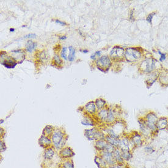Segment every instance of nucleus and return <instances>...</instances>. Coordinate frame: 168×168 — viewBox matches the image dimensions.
<instances>
[{"label":"nucleus","instance_id":"22","mask_svg":"<svg viewBox=\"0 0 168 168\" xmlns=\"http://www.w3.org/2000/svg\"><path fill=\"white\" fill-rule=\"evenodd\" d=\"M57 168H75L74 163L72 159L61 160L57 166Z\"/></svg>","mask_w":168,"mask_h":168},{"label":"nucleus","instance_id":"13","mask_svg":"<svg viewBox=\"0 0 168 168\" xmlns=\"http://www.w3.org/2000/svg\"><path fill=\"white\" fill-rule=\"evenodd\" d=\"M110 57L115 61H119L125 56V50L120 47H114L110 52Z\"/></svg>","mask_w":168,"mask_h":168},{"label":"nucleus","instance_id":"28","mask_svg":"<svg viewBox=\"0 0 168 168\" xmlns=\"http://www.w3.org/2000/svg\"><path fill=\"white\" fill-rule=\"evenodd\" d=\"M159 81L164 85H168V71L163 70L162 71L160 74H159Z\"/></svg>","mask_w":168,"mask_h":168},{"label":"nucleus","instance_id":"30","mask_svg":"<svg viewBox=\"0 0 168 168\" xmlns=\"http://www.w3.org/2000/svg\"><path fill=\"white\" fill-rule=\"evenodd\" d=\"M37 47V43L32 40H28L26 44V50L28 52L31 53L33 50H34Z\"/></svg>","mask_w":168,"mask_h":168},{"label":"nucleus","instance_id":"17","mask_svg":"<svg viewBox=\"0 0 168 168\" xmlns=\"http://www.w3.org/2000/svg\"><path fill=\"white\" fill-rule=\"evenodd\" d=\"M84 110L87 114L89 115H95L98 111L95 102H93V101H91V102L86 103Z\"/></svg>","mask_w":168,"mask_h":168},{"label":"nucleus","instance_id":"14","mask_svg":"<svg viewBox=\"0 0 168 168\" xmlns=\"http://www.w3.org/2000/svg\"><path fill=\"white\" fill-rule=\"evenodd\" d=\"M97 154L99 155L104 159V161L106 163L108 166H113V165L117 164L113 157V152H108V151L104 150V151H102V152L97 153Z\"/></svg>","mask_w":168,"mask_h":168},{"label":"nucleus","instance_id":"23","mask_svg":"<svg viewBox=\"0 0 168 168\" xmlns=\"http://www.w3.org/2000/svg\"><path fill=\"white\" fill-rule=\"evenodd\" d=\"M94 162L98 168H107L108 167L104 159L98 154L94 157Z\"/></svg>","mask_w":168,"mask_h":168},{"label":"nucleus","instance_id":"41","mask_svg":"<svg viewBox=\"0 0 168 168\" xmlns=\"http://www.w3.org/2000/svg\"><path fill=\"white\" fill-rule=\"evenodd\" d=\"M101 54V52L100 51H98V52H96L93 55H92L90 56V58L92 59V60H95V58L97 56H100Z\"/></svg>","mask_w":168,"mask_h":168},{"label":"nucleus","instance_id":"19","mask_svg":"<svg viewBox=\"0 0 168 168\" xmlns=\"http://www.w3.org/2000/svg\"><path fill=\"white\" fill-rule=\"evenodd\" d=\"M113 157L117 164H124L126 163L122 157V152L119 148H115L113 152Z\"/></svg>","mask_w":168,"mask_h":168},{"label":"nucleus","instance_id":"12","mask_svg":"<svg viewBox=\"0 0 168 168\" xmlns=\"http://www.w3.org/2000/svg\"><path fill=\"white\" fill-rule=\"evenodd\" d=\"M138 123L139 126L140 133L145 139L149 138L151 136L153 135L152 131H151L150 129L147 127V125H146L144 119H138Z\"/></svg>","mask_w":168,"mask_h":168},{"label":"nucleus","instance_id":"25","mask_svg":"<svg viewBox=\"0 0 168 168\" xmlns=\"http://www.w3.org/2000/svg\"><path fill=\"white\" fill-rule=\"evenodd\" d=\"M55 130V128L53 127V126L47 125L44 127L42 131V134L44 136L51 138Z\"/></svg>","mask_w":168,"mask_h":168},{"label":"nucleus","instance_id":"4","mask_svg":"<svg viewBox=\"0 0 168 168\" xmlns=\"http://www.w3.org/2000/svg\"><path fill=\"white\" fill-rule=\"evenodd\" d=\"M144 119L146 122V125H147V127L152 131L153 134H155L158 131L156 127V123L158 118L155 113L152 111L148 113L145 116Z\"/></svg>","mask_w":168,"mask_h":168},{"label":"nucleus","instance_id":"32","mask_svg":"<svg viewBox=\"0 0 168 168\" xmlns=\"http://www.w3.org/2000/svg\"><path fill=\"white\" fill-rule=\"evenodd\" d=\"M144 151L147 155H152L155 152V150L152 146H146L144 147Z\"/></svg>","mask_w":168,"mask_h":168},{"label":"nucleus","instance_id":"20","mask_svg":"<svg viewBox=\"0 0 168 168\" xmlns=\"http://www.w3.org/2000/svg\"><path fill=\"white\" fill-rule=\"evenodd\" d=\"M1 64L4 67L9 69L14 68V67L17 65V63L11 57H7V60L6 59H1Z\"/></svg>","mask_w":168,"mask_h":168},{"label":"nucleus","instance_id":"16","mask_svg":"<svg viewBox=\"0 0 168 168\" xmlns=\"http://www.w3.org/2000/svg\"><path fill=\"white\" fill-rule=\"evenodd\" d=\"M11 57L17 62V61H19V63L23 62L24 60V53L23 52V50H12L11 52Z\"/></svg>","mask_w":168,"mask_h":168},{"label":"nucleus","instance_id":"39","mask_svg":"<svg viewBox=\"0 0 168 168\" xmlns=\"http://www.w3.org/2000/svg\"><path fill=\"white\" fill-rule=\"evenodd\" d=\"M155 14V13L150 14L147 16V19H146L147 22H148L150 23H152V19H153V17H154V16Z\"/></svg>","mask_w":168,"mask_h":168},{"label":"nucleus","instance_id":"1","mask_svg":"<svg viewBox=\"0 0 168 168\" xmlns=\"http://www.w3.org/2000/svg\"><path fill=\"white\" fill-rule=\"evenodd\" d=\"M42 157V162L40 165L42 168H55L53 167L55 163L59 164L61 161L57 152L53 147L44 149Z\"/></svg>","mask_w":168,"mask_h":168},{"label":"nucleus","instance_id":"18","mask_svg":"<svg viewBox=\"0 0 168 168\" xmlns=\"http://www.w3.org/2000/svg\"><path fill=\"white\" fill-rule=\"evenodd\" d=\"M168 124V119L167 117H162L159 118L157 122L156 127L158 131L163 130L167 129Z\"/></svg>","mask_w":168,"mask_h":168},{"label":"nucleus","instance_id":"7","mask_svg":"<svg viewBox=\"0 0 168 168\" xmlns=\"http://www.w3.org/2000/svg\"><path fill=\"white\" fill-rule=\"evenodd\" d=\"M96 65L100 70L108 71L111 65V61L108 56H103L98 59Z\"/></svg>","mask_w":168,"mask_h":168},{"label":"nucleus","instance_id":"5","mask_svg":"<svg viewBox=\"0 0 168 168\" xmlns=\"http://www.w3.org/2000/svg\"><path fill=\"white\" fill-rule=\"evenodd\" d=\"M94 146L97 153L104 150L108 151V152H113L115 149V147H114L110 144H109L105 139H99L95 141Z\"/></svg>","mask_w":168,"mask_h":168},{"label":"nucleus","instance_id":"24","mask_svg":"<svg viewBox=\"0 0 168 168\" xmlns=\"http://www.w3.org/2000/svg\"><path fill=\"white\" fill-rule=\"evenodd\" d=\"M105 139L106 141V142L109 144L111 145L115 148H118L119 145V142H120V139H117L114 138H112L110 136L106 134Z\"/></svg>","mask_w":168,"mask_h":168},{"label":"nucleus","instance_id":"27","mask_svg":"<svg viewBox=\"0 0 168 168\" xmlns=\"http://www.w3.org/2000/svg\"><path fill=\"white\" fill-rule=\"evenodd\" d=\"M95 103L97 107V109L98 111H100L103 110V109L106 108V101L103 99V98H97L96 99V100L95 101Z\"/></svg>","mask_w":168,"mask_h":168},{"label":"nucleus","instance_id":"2","mask_svg":"<svg viewBox=\"0 0 168 168\" xmlns=\"http://www.w3.org/2000/svg\"><path fill=\"white\" fill-rule=\"evenodd\" d=\"M53 147L58 152L65 146L68 139V136L66 132L62 128H55V130L51 137Z\"/></svg>","mask_w":168,"mask_h":168},{"label":"nucleus","instance_id":"31","mask_svg":"<svg viewBox=\"0 0 168 168\" xmlns=\"http://www.w3.org/2000/svg\"><path fill=\"white\" fill-rule=\"evenodd\" d=\"M106 132H107V134H106L107 135L110 136H111L112 138H117V139H120L121 137L119 135V134L116 133L113 129H111V128L108 129L107 130H106Z\"/></svg>","mask_w":168,"mask_h":168},{"label":"nucleus","instance_id":"11","mask_svg":"<svg viewBox=\"0 0 168 168\" xmlns=\"http://www.w3.org/2000/svg\"><path fill=\"white\" fill-rule=\"evenodd\" d=\"M156 61L153 58H147L142 62L140 69L144 72L150 73L155 69Z\"/></svg>","mask_w":168,"mask_h":168},{"label":"nucleus","instance_id":"8","mask_svg":"<svg viewBox=\"0 0 168 168\" xmlns=\"http://www.w3.org/2000/svg\"><path fill=\"white\" fill-rule=\"evenodd\" d=\"M118 148L122 152H123V151H133V150L135 149L130 141L129 136H127L121 137Z\"/></svg>","mask_w":168,"mask_h":168},{"label":"nucleus","instance_id":"15","mask_svg":"<svg viewBox=\"0 0 168 168\" xmlns=\"http://www.w3.org/2000/svg\"><path fill=\"white\" fill-rule=\"evenodd\" d=\"M38 144L40 147L44 149V150L53 147L51 138L44 136L43 134H42L41 136L39 138L38 140Z\"/></svg>","mask_w":168,"mask_h":168},{"label":"nucleus","instance_id":"26","mask_svg":"<svg viewBox=\"0 0 168 168\" xmlns=\"http://www.w3.org/2000/svg\"><path fill=\"white\" fill-rule=\"evenodd\" d=\"M108 116L106 123L108 124H111L115 122L116 119V114L113 109H108Z\"/></svg>","mask_w":168,"mask_h":168},{"label":"nucleus","instance_id":"21","mask_svg":"<svg viewBox=\"0 0 168 168\" xmlns=\"http://www.w3.org/2000/svg\"><path fill=\"white\" fill-rule=\"evenodd\" d=\"M108 109L105 108L103 110H100V111H98L97 113V116L98 117V119L103 122H106L107 118H108Z\"/></svg>","mask_w":168,"mask_h":168},{"label":"nucleus","instance_id":"29","mask_svg":"<svg viewBox=\"0 0 168 168\" xmlns=\"http://www.w3.org/2000/svg\"><path fill=\"white\" fill-rule=\"evenodd\" d=\"M122 157L125 163L129 162L133 158V151H123L122 152Z\"/></svg>","mask_w":168,"mask_h":168},{"label":"nucleus","instance_id":"37","mask_svg":"<svg viewBox=\"0 0 168 168\" xmlns=\"http://www.w3.org/2000/svg\"><path fill=\"white\" fill-rule=\"evenodd\" d=\"M53 61L55 62V65H61L62 64V61L61 60L60 57L58 55H57L54 56Z\"/></svg>","mask_w":168,"mask_h":168},{"label":"nucleus","instance_id":"40","mask_svg":"<svg viewBox=\"0 0 168 168\" xmlns=\"http://www.w3.org/2000/svg\"><path fill=\"white\" fill-rule=\"evenodd\" d=\"M158 53L161 55V57H160V58H159V61H160L161 62L164 61V60H166V54H164H164H163V53H162L159 51H158Z\"/></svg>","mask_w":168,"mask_h":168},{"label":"nucleus","instance_id":"44","mask_svg":"<svg viewBox=\"0 0 168 168\" xmlns=\"http://www.w3.org/2000/svg\"><path fill=\"white\" fill-rule=\"evenodd\" d=\"M66 38H67V37L65 36H64L60 37V40H64V39H65Z\"/></svg>","mask_w":168,"mask_h":168},{"label":"nucleus","instance_id":"9","mask_svg":"<svg viewBox=\"0 0 168 168\" xmlns=\"http://www.w3.org/2000/svg\"><path fill=\"white\" fill-rule=\"evenodd\" d=\"M131 142L134 147V149L141 147L144 144L145 138L142 136V134L138 132H134L129 136Z\"/></svg>","mask_w":168,"mask_h":168},{"label":"nucleus","instance_id":"10","mask_svg":"<svg viewBox=\"0 0 168 168\" xmlns=\"http://www.w3.org/2000/svg\"><path fill=\"white\" fill-rule=\"evenodd\" d=\"M57 154L61 160L72 159V158L75 155L73 150L69 146H65L60 150H59Z\"/></svg>","mask_w":168,"mask_h":168},{"label":"nucleus","instance_id":"6","mask_svg":"<svg viewBox=\"0 0 168 168\" xmlns=\"http://www.w3.org/2000/svg\"><path fill=\"white\" fill-rule=\"evenodd\" d=\"M141 57L140 51L134 48H129L125 52V57L129 62H134L138 60Z\"/></svg>","mask_w":168,"mask_h":168},{"label":"nucleus","instance_id":"35","mask_svg":"<svg viewBox=\"0 0 168 168\" xmlns=\"http://www.w3.org/2000/svg\"><path fill=\"white\" fill-rule=\"evenodd\" d=\"M7 150V146L5 142L1 139L0 141V152L1 154L4 152L5 151Z\"/></svg>","mask_w":168,"mask_h":168},{"label":"nucleus","instance_id":"46","mask_svg":"<svg viewBox=\"0 0 168 168\" xmlns=\"http://www.w3.org/2000/svg\"><path fill=\"white\" fill-rule=\"evenodd\" d=\"M167 130H168V124H167Z\"/></svg>","mask_w":168,"mask_h":168},{"label":"nucleus","instance_id":"38","mask_svg":"<svg viewBox=\"0 0 168 168\" xmlns=\"http://www.w3.org/2000/svg\"><path fill=\"white\" fill-rule=\"evenodd\" d=\"M61 56L65 60H67L68 59L67 57V48L66 47H63L62 49V51L61 53Z\"/></svg>","mask_w":168,"mask_h":168},{"label":"nucleus","instance_id":"34","mask_svg":"<svg viewBox=\"0 0 168 168\" xmlns=\"http://www.w3.org/2000/svg\"><path fill=\"white\" fill-rule=\"evenodd\" d=\"M81 123L84 125H89V126H94V122L91 118H86L84 119L81 121Z\"/></svg>","mask_w":168,"mask_h":168},{"label":"nucleus","instance_id":"45","mask_svg":"<svg viewBox=\"0 0 168 168\" xmlns=\"http://www.w3.org/2000/svg\"><path fill=\"white\" fill-rule=\"evenodd\" d=\"M14 30H15L14 29H10V31H14Z\"/></svg>","mask_w":168,"mask_h":168},{"label":"nucleus","instance_id":"43","mask_svg":"<svg viewBox=\"0 0 168 168\" xmlns=\"http://www.w3.org/2000/svg\"><path fill=\"white\" fill-rule=\"evenodd\" d=\"M55 22L56 23H58V24H60L61 25H62V26H65V25H66V23L64 22H62V21H60V20H55Z\"/></svg>","mask_w":168,"mask_h":168},{"label":"nucleus","instance_id":"3","mask_svg":"<svg viewBox=\"0 0 168 168\" xmlns=\"http://www.w3.org/2000/svg\"><path fill=\"white\" fill-rule=\"evenodd\" d=\"M84 133H85V136L88 139V140L90 141L105 139L106 136V134L103 132L96 128L86 129Z\"/></svg>","mask_w":168,"mask_h":168},{"label":"nucleus","instance_id":"42","mask_svg":"<svg viewBox=\"0 0 168 168\" xmlns=\"http://www.w3.org/2000/svg\"><path fill=\"white\" fill-rule=\"evenodd\" d=\"M36 37V35L35 34H29L27 36H24V38H35Z\"/></svg>","mask_w":168,"mask_h":168},{"label":"nucleus","instance_id":"33","mask_svg":"<svg viewBox=\"0 0 168 168\" xmlns=\"http://www.w3.org/2000/svg\"><path fill=\"white\" fill-rule=\"evenodd\" d=\"M69 55L68 56V59L69 61H73L75 58V50L73 47H69Z\"/></svg>","mask_w":168,"mask_h":168},{"label":"nucleus","instance_id":"36","mask_svg":"<svg viewBox=\"0 0 168 168\" xmlns=\"http://www.w3.org/2000/svg\"><path fill=\"white\" fill-rule=\"evenodd\" d=\"M107 168H129L127 164L126 163L124 164H116L113 166H108Z\"/></svg>","mask_w":168,"mask_h":168}]
</instances>
